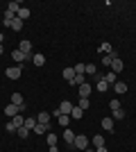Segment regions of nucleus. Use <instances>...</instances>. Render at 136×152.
Returning a JSON list of instances; mask_svg holds the SVG:
<instances>
[{"instance_id":"nucleus-1","label":"nucleus","mask_w":136,"mask_h":152,"mask_svg":"<svg viewBox=\"0 0 136 152\" xmlns=\"http://www.w3.org/2000/svg\"><path fill=\"white\" fill-rule=\"evenodd\" d=\"M73 148H77V150H86L89 148V139H86L84 134H75V143Z\"/></svg>"},{"instance_id":"nucleus-2","label":"nucleus","mask_w":136,"mask_h":152,"mask_svg":"<svg viewBox=\"0 0 136 152\" xmlns=\"http://www.w3.org/2000/svg\"><path fill=\"white\" fill-rule=\"evenodd\" d=\"M2 25H5V27H9V30H14V32H20V30H23V20H20L18 16H16L14 20H2Z\"/></svg>"},{"instance_id":"nucleus-3","label":"nucleus","mask_w":136,"mask_h":152,"mask_svg":"<svg viewBox=\"0 0 136 152\" xmlns=\"http://www.w3.org/2000/svg\"><path fill=\"white\" fill-rule=\"evenodd\" d=\"M61 139L66 141V145H73V143H75V132H73L71 127H66L64 134H61Z\"/></svg>"},{"instance_id":"nucleus-4","label":"nucleus","mask_w":136,"mask_h":152,"mask_svg":"<svg viewBox=\"0 0 136 152\" xmlns=\"http://www.w3.org/2000/svg\"><path fill=\"white\" fill-rule=\"evenodd\" d=\"M5 75L9 77V80H18V77H20V66H12V68H7Z\"/></svg>"},{"instance_id":"nucleus-5","label":"nucleus","mask_w":136,"mask_h":152,"mask_svg":"<svg viewBox=\"0 0 136 152\" xmlns=\"http://www.w3.org/2000/svg\"><path fill=\"white\" fill-rule=\"evenodd\" d=\"M18 50L23 52V55H27V57H32V43H30V41H20Z\"/></svg>"},{"instance_id":"nucleus-6","label":"nucleus","mask_w":136,"mask_h":152,"mask_svg":"<svg viewBox=\"0 0 136 152\" xmlns=\"http://www.w3.org/2000/svg\"><path fill=\"white\" fill-rule=\"evenodd\" d=\"M59 111H61L64 116H71V111H73V102H71V100H64L61 104H59Z\"/></svg>"},{"instance_id":"nucleus-7","label":"nucleus","mask_w":136,"mask_h":152,"mask_svg":"<svg viewBox=\"0 0 136 152\" xmlns=\"http://www.w3.org/2000/svg\"><path fill=\"white\" fill-rule=\"evenodd\" d=\"M77 93H79V98H89L91 95V84L86 82V84H82V86H77Z\"/></svg>"},{"instance_id":"nucleus-8","label":"nucleus","mask_w":136,"mask_h":152,"mask_svg":"<svg viewBox=\"0 0 136 152\" xmlns=\"http://www.w3.org/2000/svg\"><path fill=\"white\" fill-rule=\"evenodd\" d=\"M95 80H97L95 89H97V91H102V93H107V91H109V84L104 82V77H97V75H95Z\"/></svg>"},{"instance_id":"nucleus-9","label":"nucleus","mask_w":136,"mask_h":152,"mask_svg":"<svg viewBox=\"0 0 136 152\" xmlns=\"http://www.w3.org/2000/svg\"><path fill=\"white\" fill-rule=\"evenodd\" d=\"M102 129L104 132H111V129H113V118H111V116H104L102 118Z\"/></svg>"},{"instance_id":"nucleus-10","label":"nucleus","mask_w":136,"mask_h":152,"mask_svg":"<svg viewBox=\"0 0 136 152\" xmlns=\"http://www.w3.org/2000/svg\"><path fill=\"white\" fill-rule=\"evenodd\" d=\"M104 82L109 84V86H113V84L118 82V75H116V73H113V70H109V73L104 75Z\"/></svg>"},{"instance_id":"nucleus-11","label":"nucleus","mask_w":136,"mask_h":152,"mask_svg":"<svg viewBox=\"0 0 136 152\" xmlns=\"http://www.w3.org/2000/svg\"><path fill=\"white\" fill-rule=\"evenodd\" d=\"M36 123H41V125H50V114H48V111H41V114L36 116Z\"/></svg>"},{"instance_id":"nucleus-12","label":"nucleus","mask_w":136,"mask_h":152,"mask_svg":"<svg viewBox=\"0 0 136 152\" xmlns=\"http://www.w3.org/2000/svg\"><path fill=\"white\" fill-rule=\"evenodd\" d=\"M68 84H71V86H82V84H86V77L84 75H75Z\"/></svg>"},{"instance_id":"nucleus-13","label":"nucleus","mask_w":136,"mask_h":152,"mask_svg":"<svg viewBox=\"0 0 136 152\" xmlns=\"http://www.w3.org/2000/svg\"><path fill=\"white\" fill-rule=\"evenodd\" d=\"M18 114H20V111H18L16 104H7V107H5V116H12V118H14V116H18Z\"/></svg>"},{"instance_id":"nucleus-14","label":"nucleus","mask_w":136,"mask_h":152,"mask_svg":"<svg viewBox=\"0 0 136 152\" xmlns=\"http://www.w3.org/2000/svg\"><path fill=\"white\" fill-rule=\"evenodd\" d=\"M123 68H125V64L120 61V59H113V64H111V70H113V73H123Z\"/></svg>"},{"instance_id":"nucleus-15","label":"nucleus","mask_w":136,"mask_h":152,"mask_svg":"<svg viewBox=\"0 0 136 152\" xmlns=\"http://www.w3.org/2000/svg\"><path fill=\"white\" fill-rule=\"evenodd\" d=\"M113 89H116V93H120V95H123V93H127V84H125L123 80H118V82L113 84Z\"/></svg>"},{"instance_id":"nucleus-16","label":"nucleus","mask_w":136,"mask_h":152,"mask_svg":"<svg viewBox=\"0 0 136 152\" xmlns=\"http://www.w3.org/2000/svg\"><path fill=\"white\" fill-rule=\"evenodd\" d=\"M12 57L16 59V61H25V59H30V61H32V57H27V55H23V52H20L18 48H16V50L12 52Z\"/></svg>"},{"instance_id":"nucleus-17","label":"nucleus","mask_w":136,"mask_h":152,"mask_svg":"<svg viewBox=\"0 0 136 152\" xmlns=\"http://www.w3.org/2000/svg\"><path fill=\"white\" fill-rule=\"evenodd\" d=\"M34 134H45V132H52L50 129V125H41V123H36V127L32 129Z\"/></svg>"},{"instance_id":"nucleus-18","label":"nucleus","mask_w":136,"mask_h":152,"mask_svg":"<svg viewBox=\"0 0 136 152\" xmlns=\"http://www.w3.org/2000/svg\"><path fill=\"white\" fill-rule=\"evenodd\" d=\"M16 16H18L20 20H25V18H30V16H32V12H30L27 7H20V9H18V14H16Z\"/></svg>"},{"instance_id":"nucleus-19","label":"nucleus","mask_w":136,"mask_h":152,"mask_svg":"<svg viewBox=\"0 0 136 152\" xmlns=\"http://www.w3.org/2000/svg\"><path fill=\"white\" fill-rule=\"evenodd\" d=\"M32 64H34V66H43V64H45V57L41 55V52H36V55L32 57Z\"/></svg>"},{"instance_id":"nucleus-20","label":"nucleus","mask_w":136,"mask_h":152,"mask_svg":"<svg viewBox=\"0 0 136 152\" xmlns=\"http://www.w3.org/2000/svg\"><path fill=\"white\" fill-rule=\"evenodd\" d=\"M16 134H18L20 139H27V136H30V134H32V129H27V127L23 125V127H18V129H16Z\"/></svg>"},{"instance_id":"nucleus-21","label":"nucleus","mask_w":136,"mask_h":152,"mask_svg":"<svg viewBox=\"0 0 136 152\" xmlns=\"http://www.w3.org/2000/svg\"><path fill=\"white\" fill-rule=\"evenodd\" d=\"M75 75H86V64H75Z\"/></svg>"},{"instance_id":"nucleus-22","label":"nucleus","mask_w":136,"mask_h":152,"mask_svg":"<svg viewBox=\"0 0 136 152\" xmlns=\"http://www.w3.org/2000/svg\"><path fill=\"white\" fill-rule=\"evenodd\" d=\"M12 123H14V127L18 129V127H23V125H25V118H23V116H14V118H12Z\"/></svg>"},{"instance_id":"nucleus-23","label":"nucleus","mask_w":136,"mask_h":152,"mask_svg":"<svg viewBox=\"0 0 136 152\" xmlns=\"http://www.w3.org/2000/svg\"><path fill=\"white\" fill-rule=\"evenodd\" d=\"M91 143H93V145H95V148L104 145V136H102V134H95V136H93V141H91Z\"/></svg>"},{"instance_id":"nucleus-24","label":"nucleus","mask_w":136,"mask_h":152,"mask_svg":"<svg viewBox=\"0 0 136 152\" xmlns=\"http://www.w3.org/2000/svg\"><path fill=\"white\" fill-rule=\"evenodd\" d=\"M12 104H16V107L25 104V102H23V95H20V93H14V95H12Z\"/></svg>"},{"instance_id":"nucleus-25","label":"nucleus","mask_w":136,"mask_h":152,"mask_svg":"<svg viewBox=\"0 0 136 152\" xmlns=\"http://www.w3.org/2000/svg\"><path fill=\"white\" fill-rule=\"evenodd\" d=\"M82 116H84V111H82V109H79V107H73V111H71V118H75V121H79Z\"/></svg>"},{"instance_id":"nucleus-26","label":"nucleus","mask_w":136,"mask_h":152,"mask_svg":"<svg viewBox=\"0 0 136 152\" xmlns=\"http://www.w3.org/2000/svg\"><path fill=\"white\" fill-rule=\"evenodd\" d=\"M73 77H75V68H73V66H71V68H64V80H68V82H71Z\"/></svg>"},{"instance_id":"nucleus-27","label":"nucleus","mask_w":136,"mask_h":152,"mask_svg":"<svg viewBox=\"0 0 136 152\" xmlns=\"http://www.w3.org/2000/svg\"><path fill=\"white\" fill-rule=\"evenodd\" d=\"M111 118H113V121H123L125 111H123V109H116V111H111Z\"/></svg>"},{"instance_id":"nucleus-28","label":"nucleus","mask_w":136,"mask_h":152,"mask_svg":"<svg viewBox=\"0 0 136 152\" xmlns=\"http://www.w3.org/2000/svg\"><path fill=\"white\" fill-rule=\"evenodd\" d=\"M57 121H59V125H61V127L66 129V127H68V123H71V116H64V114H61V116L57 118Z\"/></svg>"},{"instance_id":"nucleus-29","label":"nucleus","mask_w":136,"mask_h":152,"mask_svg":"<svg viewBox=\"0 0 136 152\" xmlns=\"http://www.w3.org/2000/svg\"><path fill=\"white\" fill-rule=\"evenodd\" d=\"M25 127H27V129H34V127H36V118H34V116L25 118Z\"/></svg>"},{"instance_id":"nucleus-30","label":"nucleus","mask_w":136,"mask_h":152,"mask_svg":"<svg viewBox=\"0 0 136 152\" xmlns=\"http://www.w3.org/2000/svg\"><path fill=\"white\" fill-rule=\"evenodd\" d=\"M86 75H97V66L95 64H86Z\"/></svg>"},{"instance_id":"nucleus-31","label":"nucleus","mask_w":136,"mask_h":152,"mask_svg":"<svg viewBox=\"0 0 136 152\" xmlns=\"http://www.w3.org/2000/svg\"><path fill=\"white\" fill-rule=\"evenodd\" d=\"M89 104H91L89 98H79V104H77V107L82 109V111H86V109H89Z\"/></svg>"},{"instance_id":"nucleus-32","label":"nucleus","mask_w":136,"mask_h":152,"mask_svg":"<svg viewBox=\"0 0 136 152\" xmlns=\"http://www.w3.org/2000/svg\"><path fill=\"white\" fill-rule=\"evenodd\" d=\"M109 107H111V111H116V109H120V100H118V98H113V100L109 102Z\"/></svg>"},{"instance_id":"nucleus-33","label":"nucleus","mask_w":136,"mask_h":152,"mask_svg":"<svg viewBox=\"0 0 136 152\" xmlns=\"http://www.w3.org/2000/svg\"><path fill=\"white\" fill-rule=\"evenodd\" d=\"M48 145H57V134H48Z\"/></svg>"},{"instance_id":"nucleus-34","label":"nucleus","mask_w":136,"mask_h":152,"mask_svg":"<svg viewBox=\"0 0 136 152\" xmlns=\"http://www.w3.org/2000/svg\"><path fill=\"white\" fill-rule=\"evenodd\" d=\"M7 132H16V127H14V123H12V121L7 123Z\"/></svg>"},{"instance_id":"nucleus-35","label":"nucleus","mask_w":136,"mask_h":152,"mask_svg":"<svg viewBox=\"0 0 136 152\" xmlns=\"http://www.w3.org/2000/svg\"><path fill=\"white\" fill-rule=\"evenodd\" d=\"M95 152H107V148H104V145H100V148H95Z\"/></svg>"},{"instance_id":"nucleus-36","label":"nucleus","mask_w":136,"mask_h":152,"mask_svg":"<svg viewBox=\"0 0 136 152\" xmlns=\"http://www.w3.org/2000/svg\"><path fill=\"white\" fill-rule=\"evenodd\" d=\"M50 152H59V148L57 145H50Z\"/></svg>"},{"instance_id":"nucleus-37","label":"nucleus","mask_w":136,"mask_h":152,"mask_svg":"<svg viewBox=\"0 0 136 152\" xmlns=\"http://www.w3.org/2000/svg\"><path fill=\"white\" fill-rule=\"evenodd\" d=\"M2 41H5V34H2V32H0V43H2Z\"/></svg>"},{"instance_id":"nucleus-38","label":"nucleus","mask_w":136,"mask_h":152,"mask_svg":"<svg viewBox=\"0 0 136 152\" xmlns=\"http://www.w3.org/2000/svg\"><path fill=\"white\" fill-rule=\"evenodd\" d=\"M2 52H5V48H2V43H0V55H2Z\"/></svg>"}]
</instances>
